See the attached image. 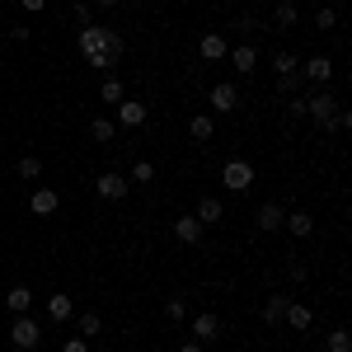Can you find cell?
Instances as JSON below:
<instances>
[{
    "instance_id": "obj_1",
    "label": "cell",
    "mask_w": 352,
    "mask_h": 352,
    "mask_svg": "<svg viewBox=\"0 0 352 352\" xmlns=\"http://www.w3.org/2000/svg\"><path fill=\"white\" fill-rule=\"evenodd\" d=\"M80 52H85V61H89L94 71H113V66L122 61V52H127V43H122L113 28L85 24L80 28Z\"/></svg>"
},
{
    "instance_id": "obj_2",
    "label": "cell",
    "mask_w": 352,
    "mask_h": 352,
    "mask_svg": "<svg viewBox=\"0 0 352 352\" xmlns=\"http://www.w3.org/2000/svg\"><path fill=\"white\" fill-rule=\"evenodd\" d=\"M38 338H43V329L33 324L28 315H19V320L10 324V343H14L19 352H33V348H38Z\"/></svg>"
},
{
    "instance_id": "obj_3",
    "label": "cell",
    "mask_w": 352,
    "mask_h": 352,
    "mask_svg": "<svg viewBox=\"0 0 352 352\" xmlns=\"http://www.w3.org/2000/svg\"><path fill=\"white\" fill-rule=\"evenodd\" d=\"M221 184H226L230 192H244L249 184H254V164L249 160H230L226 169H221Z\"/></svg>"
},
{
    "instance_id": "obj_4",
    "label": "cell",
    "mask_w": 352,
    "mask_h": 352,
    "mask_svg": "<svg viewBox=\"0 0 352 352\" xmlns=\"http://www.w3.org/2000/svg\"><path fill=\"white\" fill-rule=\"evenodd\" d=\"M305 113H310V118H320V122H329V127H333V113H338V99H333V94H315V99H305Z\"/></svg>"
},
{
    "instance_id": "obj_5",
    "label": "cell",
    "mask_w": 352,
    "mask_h": 352,
    "mask_svg": "<svg viewBox=\"0 0 352 352\" xmlns=\"http://www.w3.org/2000/svg\"><path fill=\"white\" fill-rule=\"evenodd\" d=\"M300 76L315 80V85H329L333 80V61L329 56H310V61H300Z\"/></svg>"
},
{
    "instance_id": "obj_6",
    "label": "cell",
    "mask_w": 352,
    "mask_h": 352,
    "mask_svg": "<svg viewBox=\"0 0 352 352\" xmlns=\"http://www.w3.org/2000/svg\"><path fill=\"white\" fill-rule=\"evenodd\" d=\"M272 66H277V76H282V89H296V85H300V61L292 52H277Z\"/></svg>"
},
{
    "instance_id": "obj_7",
    "label": "cell",
    "mask_w": 352,
    "mask_h": 352,
    "mask_svg": "<svg viewBox=\"0 0 352 352\" xmlns=\"http://www.w3.org/2000/svg\"><path fill=\"white\" fill-rule=\"evenodd\" d=\"M217 338H221L217 315H197V320H192V343H217Z\"/></svg>"
},
{
    "instance_id": "obj_8",
    "label": "cell",
    "mask_w": 352,
    "mask_h": 352,
    "mask_svg": "<svg viewBox=\"0 0 352 352\" xmlns=\"http://www.w3.org/2000/svg\"><path fill=\"white\" fill-rule=\"evenodd\" d=\"M99 197L104 202H122L127 197V179L122 174H99Z\"/></svg>"
},
{
    "instance_id": "obj_9",
    "label": "cell",
    "mask_w": 352,
    "mask_h": 352,
    "mask_svg": "<svg viewBox=\"0 0 352 352\" xmlns=\"http://www.w3.org/2000/svg\"><path fill=\"white\" fill-rule=\"evenodd\" d=\"M56 207H61V197H56L52 188H38V192H33V202H28V212H33V217H52Z\"/></svg>"
},
{
    "instance_id": "obj_10",
    "label": "cell",
    "mask_w": 352,
    "mask_h": 352,
    "mask_svg": "<svg viewBox=\"0 0 352 352\" xmlns=\"http://www.w3.org/2000/svg\"><path fill=\"white\" fill-rule=\"evenodd\" d=\"M235 104H240V89L235 85H212V109L217 113H230Z\"/></svg>"
},
{
    "instance_id": "obj_11",
    "label": "cell",
    "mask_w": 352,
    "mask_h": 352,
    "mask_svg": "<svg viewBox=\"0 0 352 352\" xmlns=\"http://www.w3.org/2000/svg\"><path fill=\"white\" fill-rule=\"evenodd\" d=\"M174 235H179L184 244H197L202 240V221L197 217H174Z\"/></svg>"
},
{
    "instance_id": "obj_12",
    "label": "cell",
    "mask_w": 352,
    "mask_h": 352,
    "mask_svg": "<svg viewBox=\"0 0 352 352\" xmlns=\"http://www.w3.org/2000/svg\"><path fill=\"white\" fill-rule=\"evenodd\" d=\"M197 52H202V61H221L230 47H226V38H221V33H207V38L197 43Z\"/></svg>"
},
{
    "instance_id": "obj_13",
    "label": "cell",
    "mask_w": 352,
    "mask_h": 352,
    "mask_svg": "<svg viewBox=\"0 0 352 352\" xmlns=\"http://www.w3.org/2000/svg\"><path fill=\"white\" fill-rule=\"evenodd\" d=\"M230 56V66L240 71V76H254V66H258V52L254 47H235V52H226Z\"/></svg>"
},
{
    "instance_id": "obj_14",
    "label": "cell",
    "mask_w": 352,
    "mask_h": 352,
    "mask_svg": "<svg viewBox=\"0 0 352 352\" xmlns=\"http://www.w3.org/2000/svg\"><path fill=\"white\" fill-rule=\"evenodd\" d=\"M282 226H287L296 240H305V235L315 230V217H310V212H292V217H282Z\"/></svg>"
},
{
    "instance_id": "obj_15",
    "label": "cell",
    "mask_w": 352,
    "mask_h": 352,
    "mask_svg": "<svg viewBox=\"0 0 352 352\" xmlns=\"http://www.w3.org/2000/svg\"><path fill=\"white\" fill-rule=\"evenodd\" d=\"M47 315H52V320H61V324H66V320H71V315H76V305H71V296H66V292H56V296H47Z\"/></svg>"
},
{
    "instance_id": "obj_16",
    "label": "cell",
    "mask_w": 352,
    "mask_h": 352,
    "mask_svg": "<svg viewBox=\"0 0 352 352\" xmlns=\"http://www.w3.org/2000/svg\"><path fill=\"white\" fill-rule=\"evenodd\" d=\"M118 122H122V127H141V122H146V104H118Z\"/></svg>"
},
{
    "instance_id": "obj_17",
    "label": "cell",
    "mask_w": 352,
    "mask_h": 352,
    "mask_svg": "<svg viewBox=\"0 0 352 352\" xmlns=\"http://www.w3.org/2000/svg\"><path fill=\"white\" fill-rule=\"evenodd\" d=\"M221 217H226V207H221L217 197H202V202H197V221H202V226H217Z\"/></svg>"
},
{
    "instance_id": "obj_18",
    "label": "cell",
    "mask_w": 352,
    "mask_h": 352,
    "mask_svg": "<svg viewBox=\"0 0 352 352\" xmlns=\"http://www.w3.org/2000/svg\"><path fill=\"white\" fill-rule=\"evenodd\" d=\"M282 320H287L292 329H310V324H315V315H310L305 305H292V300H287V310H282Z\"/></svg>"
},
{
    "instance_id": "obj_19",
    "label": "cell",
    "mask_w": 352,
    "mask_h": 352,
    "mask_svg": "<svg viewBox=\"0 0 352 352\" xmlns=\"http://www.w3.org/2000/svg\"><path fill=\"white\" fill-rule=\"evenodd\" d=\"M282 217H287V212H282L277 202H263V207H258V226H263V230H282Z\"/></svg>"
},
{
    "instance_id": "obj_20",
    "label": "cell",
    "mask_w": 352,
    "mask_h": 352,
    "mask_svg": "<svg viewBox=\"0 0 352 352\" xmlns=\"http://www.w3.org/2000/svg\"><path fill=\"white\" fill-rule=\"evenodd\" d=\"M5 305H10L14 315H28V305H33V292H28V287H14V292L5 296Z\"/></svg>"
},
{
    "instance_id": "obj_21",
    "label": "cell",
    "mask_w": 352,
    "mask_h": 352,
    "mask_svg": "<svg viewBox=\"0 0 352 352\" xmlns=\"http://www.w3.org/2000/svg\"><path fill=\"white\" fill-rule=\"evenodd\" d=\"M282 310H287V292H277V296L263 305V320H268V324H282Z\"/></svg>"
},
{
    "instance_id": "obj_22",
    "label": "cell",
    "mask_w": 352,
    "mask_h": 352,
    "mask_svg": "<svg viewBox=\"0 0 352 352\" xmlns=\"http://www.w3.org/2000/svg\"><path fill=\"white\" fill-rule=\"evenodd\" d=\"M188 132H192V141H212V118H207V113H197V118L188 122Z\"/></svg>"
},
{
    "instance_id": "obj_23",
    "label": "cell",
    "mask_w": 352,
    "mask_h": 352,
    "mask_svg": "<svg viewBox=\"0 0 352 352\" xmlns=\"http://www.w3.org/2000/svg\"><path fill=\"white\" fill-rule=\"evenodd\" d=\"M38 174H43V160L38 155H24L19 160V179H38Z\"/></svg>"
},
{
    "instance_id": "obj_24",
    "label": "cell",
    "mask_w": 352,
    "mask_h": 352,
    "mask_svg": "<svg viewBox=\"0 0 352 352\" xmlns=\"http://www.w3.org/2000/svg\"><path fill=\"white\" fill-rule=\"evenodd\" d=\"M76 329H80V338H99V315H80Z\"/></svg>"
},
{
    "instance_id": "obj_25",
    "label": "cell",
    "mask_w": 352,
    "mask_h": 352,
    "mask_svg": "<svg viewBox=\"0 0 352 352\" xmlns=\"http://www.w3.org/2000/svg\"><path fill=\"white\" fill-rule=\"evenodd\" d=\"M99 99H104V104H122V85H118V80H104Z\"/></svg>"
},
{
    "instance_id": "obj_26",
    "label": "cell",
    "mask_w": 352,
    "mask_h": 352,
    "mask_svg": "<svg viewBox=\"0 0 352 352\" xmlns=\"http://www.w3.org/2000/svg\"><path fill=\"white\" fill-rule=\"evenodd\" d=\"M164 315H169V320L179 324V320H188V305H184V300L174 296V300H164Z\"/></svg>"
},
{
    "instance_id": "obj_27",
    "label": "cell",
    "mask_w": 352,
    "mask_h": 352,
    "mask_svg": "<svg viewBox=\"0 0 352 352\" xmlns=\"http://www.w3.org/2000/svg\"><path fill=\"white\" fill-rule=\"evenodd\" d=\"M277 24H282V28L296 24V5H292V0H282V5H277Z\"/></svg>"
},
{
    "instance_id": "obj_28",
    "label": "cell",
    "mask_w": 352,
    "mask_h": 352,
    "mask_svg": "<svg viewBox=\"0 0 352 352\" xmlns=\"http://www.w3.org/2000/svg\"><path fill=\"white\" fill-rule=\"evenodd\" d=\"M132 179H136V184H151V179H155V164H151V160H136Z\"/></svg>"
},
{
    "instance_id": "obj_29",
    "label": "cell",
    "mask_w": 352,
    "mask_h": 352,
    "mask_svg": "<svg viewBox=\"0 0 352 352\" xmlns=\"http://www.w3.org/2000/svg\"><path fill=\"white\" fill-rule=\"evenodd\" d=\"M348 348H352V338L343 329H333V333H329V352H348Z\"/></svg>"
},
{
    "instance_id": "obj_30",
    "label": "cell",
    "mask_w": 352,
    "mask_h": 352,
    "mask_svg": "<svg viewBox=\"0 0 352 352\" xmlns=\"http://www.w3.org/2000/svg\"><path fill=\"white\" fill-rule=\"evenodd\" d=\"M89 132H94V141H113V122H109V118H94Z\"/></svg>"
},
{
    "instance_id": "obj_31",
    "label": "cell",
    "mask_w": 352,
    "mask_h": 352,
    "mask_svg": "<svg viewBox=\"0 0 352 352\" xmlns=\"http://www.w3.org/2000/svg\"><path fill=\"white\" fill-rule=\"evenodd\" d=\"M315 24H320V28H333V24H338V14H333V10H320V14H315Z\"/></svg>"
},
{
    "instance_id": "obj_32",
    "label": "cell",
    "mask_w": 352,
    "mask_h": 352,
    "mask_svg": "<svg viewBox=\"0 0 352 352\" xmlns=\"http://www.w3.org/2000/svg\"><path fill=\"white\" fill-rule=\"evenodd\" d=\"M61 352H89V348H85V338H66V343H61Z\"/></svg>"
},
{
    "instance_id": "obj_33",
    "label": "cell",
    "mask_w": 352,
    "mask_h": 352,
    "mask_svg": "<svg viewBox=\"0 0 352 352\" xmlns=\"http://www.w3.org/2000/svg\"><path fill=\"white\" fill-rule=\"evenodd\" d=\"M43 5H47V0H24V10H28V14H38Z\"/></svg>"
},
{
    "instance_id": "obj_34",
    "label": "cell",
    "mask_w": 352,
    "mask_h": 352,
    "mask_svg": "<svg viewBox=\"0 0 352 352\" xmlns=\"http://www.w3.org/2000/svg\"><path fill=\"white\" fill-rule=\"evenodd\" d=\"M179 352H202V343H184V348H179Z\"/></svg>"
},
{
    "instance_id": "obj_35",
    "label": "cell",
    "mask_w": 352,
    "mask_h": 352,
    "mask_svg": "<svg viewBox=\"0 0 352 352\" xmlns=\"http://www.w3.org/2000/svg\"><path fill=\"white\" fill-rule=\"evenodd\" d=\"M292 5H300V0H292Z\"/></svg>"
}]
</instances>
